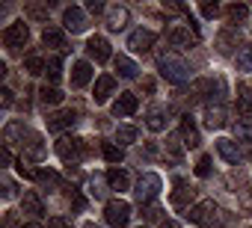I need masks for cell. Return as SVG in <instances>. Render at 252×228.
<instances>
[{
  "label": "cell",
  "instance_id": "6da1fadb",
  "mask_svg": "<svg viewBox=\"0 0 252 228\" xmlns=\"http://www.w3.org/2000/svg\"><path fill=\"white\" fill-rule=\"evenodd\" d=\"M160 74L169 80V83H175V86H181L187 77H190V68H187V62L181 59V57H172V54H166V57H160Z\"/></svg>",
  "mask_w": 252,
  "mask_h": 228
},
{
  "label": "cell",
  "instance_id": "7a4b0ae2",
  "mask_svg": "<svg viewBox=\"0 0 252 228\" xmlns=\"http://www.w3.org/2000/svg\"><path fill=\"white\" fill-rule=\"evenodd\" d=\"M104 219L110 228H128L131 222V204L122 201V199H110L107 207H104Z\"/></svg>",
  "mask_w": 252,
  "mask_h": 228
},
{
  "label": "cell",
  "instance_id": "3957f363",
  "mask_svg": "<svg viewBox=\"0 0 252 228\" xmlns=\"http://www.w3.org/2000/svg\"><path fill=\"white\" fill-rule=\"evenodd\" d=\"M137 199H140V204H149L158 193H160V175H155V172H146V175H140V181H137Z\"/></svg>",
  "mask_w": 252,
  "mask_h": 228
},
{
  "label": "cell",
  "instance_id": "277c9868",
  "mask_svg": "<svg viewBox=\"0 0 252 228\" xmlns=\"http://www.w3.org/2000/svg\"><path fill=\"white\" fill-rule=\"evenodd\" d=\"M217 216H220V210H217L214 201H199V204H193L190 213H187V219L196 222V225H214Z\"/></svg>",
  "mask_w": 252,
  "mask_h": 228
},
{
  "label": "cell",
  "instance_id": "5b68a950",
  "mask_svg": "<svg viewBox=\"0 0 252 228\" xmlns=\"http://www.w3.org/2000/svg\"><path fill=\"white\" fill-rule=\"evenodd\" d=\"M57 154L68 163V166H74L80 157H83V140H71V137H63L60 142H57Z\"/></svg>",
  "mask_w": 252,
  "mask_h": 228
},
{
  "label": "cell",
  "instance_id": "8992f818",
  "mask_svg": "<svg viewBox=\"0 0 252 228\" xmlns=\"http://www.w3.org/2000/svg\"><path fill=\"white\" fill-rule=\"evenodd\" d=\"M30 39V30H27V24L24 21H18V24H9L6 30H3V45L9 48V51H18V48H24V42Z\"/></svg>",
  "mask_w": 252,
  "mask_h": 228
},
{
  "label": "cell",
  "instance_id": "52a82bcc",
  "mask_svg": "<svg viewBox=\"0 0 252 228\" xmlns=\"http://www.w3.org/2000/svg\"><path fill=\"white\" fill-rule=\"evenodd\" d=\"M134 113H137V95H131V92H122V95L113 101V116H116V119L134 116Z\"/></svg>",
  "mask_w": 252,
  "mask_h": 228
},
{
  "label": "cell",
  "instance_id": "ba28073f",
  "mask_svg": "<svg viewBox=\"0 0 252 228\" xmlns=\"http://www.w3.org/2000/svg\"><path fill=\"white\" fill-rule=\"evenodd\" d=\"M152 45H155V33H152V30H134L131 39H128V48H131L134 54H149Z\"/></svg>",
  "mask_w": 252,
  "mask_h": 228
},
{
  "label": "cell",
  "instance_id": "9c48e42d",
  "mask_svg": "<svg viewBox=\"0 0 252 228\" xmlns=\"http://www.w3.org/2000/svg\"><path fill=\"white\" fill-rule=\"evenodd\" d=\"M33 137H36V134H33V131H27L21 122H9V125L3 128V140H6V145H9V142H15V140H18L21 145H27Z\"/></svg>",
  "mask_w": 252,
  "mask_h": 228
},
{
  "label": "cell",
  "instance_id": "30bf717a",
  "mask_svg": "<svg viewBox=\"0 0 252 228\" xmlns=\"http://www.w3.org/2000/svg\"><path fill=\"white\" fill-rule=\"evenodd\" d=\"M63 24H65V30H71V33H83V30H86V15H83V9H80V6H68V9L63 12Z\"/></svg>",
  "mask_w": 252,
  "mask_h": 228
},
{
  "label": "cell",
  "instance_id": "8fae6325",
  "mask_svg": "<svg viewBox=\"0 0 252 228\" xmlns=\"http://www.w3.org/2000/svg\"><path fill=\"white\" fill-rule=\"evenodd\" d=\"M86 54H89L95 62H107V59H110V42H107L104 36H92V39L86 42Z\"/></svg>",
  "mask_w": 252,
  "mask_h": 228
},
{
  "label": "cell",
  "instance_id": "7c38bea8",
  "mask_svg": "<svg viewBox=\"0 0 252 228\" xmlns=\"http://www.w3.org/2000/svg\"><path fill=\"white\" fill-rule=\"evenodd\" d=\"M193 199H196V190L187 184V181H175V190H172V204L175 207H190L193 204Z\"/></svg>",
  "mask_w": 252,
  "mask_h": 228
},
{
  "label": "cell",
  "instance_id": "4fadbf2b",
  "mask_svg": "<svg viewBox=\"0 0 252 228\" xmlns=\"http://www.w3.org/2000/svg\"><path fill=\"white\" fill-rule=\"evenodd\" d=\"M71 125H77V113L74 110H63V113H54V116H48V131H65V128H71Z\"/></svg>",
  "mask_w": 252,
  "mask_h": 228
},
{
  "label": "cell",
  "instance_id": "5bb4252c",
  "mask_svg": "<svg viewBox=\"0 0 252 228\" xmlns=\"http://www.w3.org/2000/svg\"><path fill=\"white\" fill-rule=\"evenodd\" d=\"M237 110L243 116H252V80L237 83Z\"/></svg>",
  "mask_w": 252,
  "mask_h": 228
},
{
  "label": "cell",
  "instance_id": "9a60e30c",
  "mask_svg": "<svg viewBox=\"0 0 252 228\" xmlns=\"http://www.w3.org/2000/svg\"><path fill=\"white\" fill-rule=\"evenodd\" d=\"M42 42H45L48 48H54V51H65V33H63V30H57V27H45Z\"/></svg>",
  "mask_w": 252,
  "mask_h": 228
},
{
  "label": "cell",
  "instance_id": "2e32d148",
  "mask_svg": "<svg viewBox=\"0 0 252 228\" xmlns=\"http://www.w3.org/2000/svg\"><path fill=\"white\" fill-rule=\"evenodd\" d=\"M181 140H184L187 148H196V145H199V131H196V125H193L190 116L181 119Z\"/></svg>",
  "mask_w": 252,
  "mask_h": 228
},
{
  "label": "cell",
  "instance_id": "e0dca14e",
  "mask_svg": "<svg viewBox=\"0 0 252 228\" xmlns=\"http://www.w3.org/2000/svg\"><path fill=\"white\" fill-rule=\"evenodd\" d=\"M21 207H24V213H30V216H45V204H42V199L36 196V193H24V199H21Z\"/></svg>",
  "mask_w": 252,
  "mask_h": 228
},
{
  "label": "cell",
  "instance_id": "ac0fdd59",
  "mask_svg": "<svg viewBox=\"0 0 252 228\" xmlns=\"http://www.w3.org/2000/svg\"><path fill=\"white\" fill-rule=\"evenodd\" d=\"M107 184H110V190H128L131 187V178H128V172H125V169H110L107 172Z\"/></svg>",
  "mask_w": 252,
  "mask_h": 228
},
{
  "label": "cell",
  "instance_id": "d6986e66",
  "mask_svg": "<svg viewBox=\"0 0 252 228\" xmlns=\"http://www.w3.org/2000/svg\"><path fill=\"white\" fill-rule=\"evenodd\" d=\"M89 80H92V68H89V62H77L74 71H71V86H74V89H83Z\"/></svg>",
  "mask_w": 252,
  "mask_h": 228
},
{
  "label": "cell",
  "instance_id": "ffe728a7",
  "mask_svg": "<svg viewBox=\"0 0 252 228\" xmlns=\"http://www.w3.org/2000/svg\"><path fill=\"white\" fill-rule=\"evenodd\" d=\"M113 86H116V80L110 77V74H101L98 80H95V101H107L110 95H113Z\"/></svg>",
  "mask_w": 252,
  "mask_h": 228
},
{
  "label": "cell",
  "instance_id": "44dd1931",
  "mask_svg": "<svg viewBox=\"0 0 252 228\" xmlns=\"http://www.w3.org/2000/svg\"><path fill=\"white\" fill-rule=\"evenodd\" d=\"M205 125H208L211 131H214V128H222V125H225V110H222L220 104H217V107L211 104V107L205 110Z\"/></svg>",
  "mask_w": 252,
  "mask_h": 228
},
{
  "label": "cell",
  "instance_id": "7402d4cb",
  "mask_svg": "<svg viewBox=\"0 0 252 228\" xmlns=\"http://www.w3.org/2000/svg\"><path fill=\"white\" fill-rule=\"evenodd\" d=\"M169 42L178 45V48H190V45L196 42V33H190V30H184V27H172V30H169Z\"/></svg>",
  "mask_w": 252,
  "mask_h": 228
},
{
  "label": "cell",
  "instance_id": "603a6c76",
  "mask_svg": "<svg viewBox=\"0 0 252 228\" xmlns=\"http://www.w3.org/2000/svg\"><path fill=\"white\" fill-rule=\"evenodd\" d=\"M217 151H220V157L225 163H237L240 160V151H237V145L231 140H217Z\"/></svg>",
  "mask_w": 252,
  "mask_h": 228
},
{
  "label": "cell",
  "instance_id": "cb8c5ba5",
  "mask_svg": "<svg viewBox=\"0 0 252 228\" xmlns=\"http://www.w3.org/2000/svg\"><path fill=\"white\" fill-rule=\"evenodd\" d=\"M125 24H128V9H125V6H113L107 12V27L110 30H122Z\"/></svg>",
  "mask_w": 252,
  "mask_h": 228
},
{
  "label": "cell",
  "instance_id": "d4e9b609",
  "mask_svg": "<svg viewBox=\"0 0 252 228\" xmlns=\"http://www.w3.org/2000/svg\"><path fill=\"white\" fill-rule=\"evenodd\" d=\"M116 71H119L122 77H128V80H134L140 68H137V62H134V59H128V57H122V54H119V57H116Z\"/></svg>",
  "mask_w": 252,
  "mask_h": 228
},
{
  "label": "cell",
  "instance_id": "484cf974",
  "mask_svg": "<svg viewBox=\"0 0 252 228\" xmlns=\"http://www.w3.org/2000/svg\"><path fill=\"white\" fill-rule=\"evenodd\" d=\"M146 125H149L152 131H163V128H166V110H160V107H152V110H149V119H146Z\"/></svg>",
  "mask_w": 252,
  "mask_h": 228
},
{
  "label": "cell",
  "instance_id": "4316f807",
  "mask_svg": "<svg viewBox=\"0 0 252 228\" xmlns=\"http://www.w3.org/2000/svg\"><path fill=\"white\" fill-rule=\"evenodd\" d=\"M39 98H42V104H60L63 101V92L60 89H54V86H42V92H39Z\"/></svg>",
  "mask_w": 252,
  "mask_h": 228
},
{
  "label": "cell",
  "instance_id": "83f0119b",
  "mask_svg": "<svg viewBox=\"0 0 252 228\" xmlns=\"http://www.w3.org/2000/svg\"><path fill=\"white\" fill-rule=\"evenodd\" d=\"M101 151H104V157H107L110 163H122V157H125L122 145H113V142H104V145H101Z\"/></svg>",
  "mask_w": 252,
  "mask_h": 228
},
{
  "label": "cell",
  "instance_id": "f1b7e54d",
  "mask_svg": "<svg viewBox=\"0 0 252 228\" xmlns=\"http://www.w3.org/2000/svg\"><path fill=\"white\" fill-rule=\"evenodd\" d=\"M237 68L240 71H252V45H243L237 54Z\"/></svg>",
  "mask_w": 252,
  "mask_h": 228
},
{
  "label": "cell",
  "instance_id": "f546056e",
  "mask_svg": "<svg viewBox=\"0 0 252 228\" xmlns=\"http://www.w3.org/2000/svg\"><path fill=\"white\" fill-rule=\"evenodd\" d=\"M116 140H119V145L134 142V140H137V128H134V125H122V128H119V134H116Z\"/></svg>",
  "mask_w": 252,
  "mask_h": 228
},
{
  "label": "cell",
  "instance_id": "4dcf8cb0",
  "mask_svg": "<svg viewBox=\"0 0 252 228\" xmlns=\"http://www.w3.org/2000/svg\"><path fill=\"white\" fill-rule=\"evenodd\" d=\"M234 134H237L240 140L252 142V119H243V122H237V125H234Z\"/></svg>",
  "mask_w": 252,
  "mask_h": 228
},
{
  "label": "cell",
  "instance_id": "1f68e13d",
  "mask_svg": "<svg viewBox=\"0 0 252 228\" xmlns=\"http://www.w3.org/2000/svg\"><path fill=\"white\" fill-rule=\"evenodd\" d=\"M225 15H228V18H231V21H243V18H246V15H249V9H246V6H243V3H231V6H228V9H225Z\"/></svg>",
  "mask_w": 252,
  "mask_h": 228
},
{
  "label": "cell",
  "instance_id": "d6a6232c",
  "mask_svg": "<svg viewBox=\"0 0 252 228\" xmlns=\"http://www.w3.org/2000/svg\"><path fill=\"white\" fill-rule=\"evenodd\" d=\"M45 74H48L51 80H60V77H63V62H60V57L48 59V68H45Z\"/></svg>",
  "mask_w": 252,
  "mask_h": 228
},
{
  "label": "cell",
  "instance_id": "836d02e7",
  "mask_svg": "<svg viewBox=\"0 0 252 228\" xmlns=\"http://www.w3.org/2000/svg\"><path fill=\"white\" fill-rule=\"evenodd\" d=\"M45 68H48V62H45L42 57H30V59H27V71H30V74H42Z\"/></svg>",
  "mask_w": 252,
  "mask_h": 228
},
{
  "label": "cell",
  "instance_id": "e575fe53",
  "mask_svg": "<svg viewBox=\"0 0 252 228\" xmlns=\"http://www.w3.org/2000/svg\"><path fill=\"white\" fill-rule=\"evenodd\" d=\"M143 216H146L149 222H155V219H160V204H155V201H149V204H143Z\"/></svg>",
  "mask_w": 252,
  "mask_h": 228
},
{
  "label": "cell",
  "instance_id": "d590c367",
  "mask_svg": "<svg viewBox=\"0 0 252 228\" xmlns=\"http://www.w3.org/2000/svg\"><path fill=\"white\" fill-rule=\"evenodd\" d=\"M27 15L36 18V21H42V18H48V9H45L42 3H30V6H27Z\"/></svg>",
  "mask_w": 252,
  "mask_h": 228
},
{
  "label": "cell",
  "instance_id": "8d00e7d4",
  "mask_svg": "<svg viewBox=\"0 0 252 228\" xmlns=\"http://www.w3.org/2000/svg\"><path fill=\"white\" fill-rule=\"evenodd\" d=\"M196 175H199V178H208V175H211V157H199V163H196Z\"/></svg>",
  "mask_w": 252,
  "mask_h": 228
},
{
  "label": "cell",
  "instance_id": "74e56055",
  "mask_svg": "<svg viewBox=\"0 0 252 228\" xmlns=\"http://www.w3.org/2000/svg\"><path fill=\"white\" fill-rule=\"evenodd\" d=\"M68 201H71V207H74V210H83V207H86V199H83L77 190H71V193H68Z\"/></svg>",
  "mask_w": 252,
  "mask_h": 228
},
{
  "label": "cell",
  "instance_id": "f35d334b",
  "mask_svg": "<svg viewBox=\"0 0 252 228\" xmlns=\"http://www.w3.org/2000/svg\"><path fill=\"white\" fill-rule=\"evenodd\" d=\"M39 181H45V184H60L57 172H51V169H39Z\"/></svg>",
  "mask_w": 252,
  "mask_h": 228
},
{
  "label": "cell",
  "instance_id": "ab89813d",
  "mask_svg": "<svg viewBox=\"0 0 252 228\" xmlns=\"http://www.w3.org/2000/svg\"><path fill=\"white\" fill-rule=\"evenodd\" d=\"M231 42H234V36H231V33H222V36H220V51L228 54V51H231Z\"/></svg>",
  "mask_w": 252,
  "mask_h": 228
},
{
  "label": "cell",
  "instance_id": "60d3db41",
  "mask_svg": "<svg viewBox=\"0 0 252 228\" xmlns=\"http://www.w3.org/2000/svg\"><path fill=\"white\" fill-rule=\"evenodd\" d=\"M48 228H71V222L63 216H54V219H48Z\"/></svg>",
  "mask_w": 252,
  "mask_h": 228
},
{
  "label": "cell",
  "instance_id": "b9f144b4",
  "mask_svg": "<svg viewBox=\"0 0 252 228\" xmlns=\"http://www.w3.org/2000/svg\"><path fill=\"white\" fill-rule=\"evenodd\" d=\"M0 163H3V166H12V151H9V145L0 148Z\"/></svg>",
  "mask_w": 252,
  "mask_h": 228
},
{
  "label": "cell",
  "instance_id": "7bdbcfd3",
  "mask_svg": "<svg viewBox=\"0 0 252 228\" xmlns=\"http://www.w3.org/2000/svg\"><path fill=\"white\" fill-rule=\"evenodd\" d=\"M217 12H220V6H217V3H205V6H202V15H205V18H214Z\"/></svg>",
  "mask_w": 252,
  "mask_h": 228
},
{
  "label": "cell",
  "instance_id": "ee69618b",
  "mask_svg": "<svg viewBox=\"0 0 252 228\" xmlns=\"http://www.w3.org/2000/svg\"><path fill=\"white\" fill-rule=\"evenodd\" d=\"M15 196V184L9 178H3V199H12Z\"/></svg>",
  "mask_w": 252,
  "mask_h": 228
},
{
  "label": "cell",
  "instance_id": "f6af8a7d",
  "mask_svg": "<svg viewBox=\"0 0 252 228\" xmlns=\"http://www.w3.org/2000/svg\"><path fill=\"white\" fill-rule=\"evenodd\" d=\"M86 9L98 15V12H104V3H101V0H89V3H86Z\"/></svg>",
  "mask_w": 252,
  "mask_h": 228
},
{
  "label": "cell",
  "instance_id": "bcb514c9",
  "mask_svg": "<svg viewBox=\"0 0 252 228\" xmlns=\"http://www.w3.org/2000/svg\"><path fill=\"white\" fill-rule=\"evenodd\" d=\"M0 101H3V107H12V92L3 89V92H0Z\"/></svg>",
  "mask_w": 252,
  "mask_h": 228
},
{
  "label": "cell",
  "instance_id": "7dc6e473",
  "mask_svg": "<svg viewBox=\"0 0 252 228\" xmlns=\"http://www.w3.org/2000/svg\"><path fill=\"white\" fill-rule=\"evenodd\" d=\"M143 89L146 92H155V80H143Z\"/></svg>",
  "mask_w": 252,
  "mask_h": 228
},
{
  "label": "cell",
  "instance_id": "c3c4849f",
  "mask_svg": "<svg viewBox=\"0 0 252 228\" xmlns=\"http://www.w3.org/2000/svg\"><path fill=\"white\" fill-rule=\"evenodd\" d=\"M160 228H181L178 222H160Z\"/></svg>",
  "mask_w": 252,
  "mask_h": 228
},
{
  "label": "cell",
  "instance_id": "681fc988",
  "mask_svg": "<svg viewBox=\"0 0 252 228\" xmlns=\"http://www.w3.org/2000/svg\"><path fill=\"white\" fill-rule=\"evenodd\" d=\"M246 157H249V160H252V148H249V151H246Z\"/></svg>",
  "mask_w": 252,
  "mask_h": 228
},
{
  "label": "cell",
  "instance_id": "f907efd6",
  "mask_svg": "<svg viewBox=\"0 0 252 228\" xmlns=\"http://www.w3.org/2000/svg\"><path fill=\"white\" fill-rule=\"evenodd\" d=\"M24 228H42V225H24Z\"/></svg>",
  "mask_w": 252,
  "mask_h": 228
},
{
  "label": "cell",
  "instance_id": "816d5d0a",
  "mask_svg": "<svg viewBox=\"0 0 252 228\" xmlns=\"http://www.w3.org/2000/svg\"><path fill=\"white\" fill-rule=\"evenodd\" d=\"M86 228H98V225H92V222H89V225H86Z\"/></svg>",
  "mask_w": 252,
  "mask_h": 228
}]
</instances>
